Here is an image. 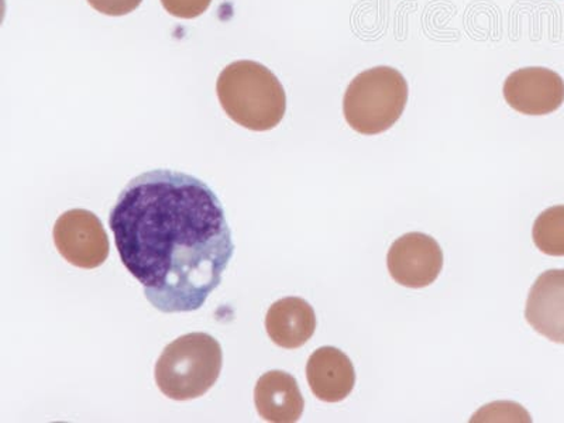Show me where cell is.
Here are the masks:
<instances>
[{"instance_id":"6da1fadb","label":"cell","mask_w":564,"mask_h":423,"mask_svg":"<svg viewBox=\"0 0 564 423\" xmlns=\"http://www.w3.org/2000/svg\"><path fill=\"white\" fill-rule=\"evenodd\" d=\"M109 226L123 265L163 314L203 308L235 254L218 195L176 171H148L130 181Z\"/></svg>"},{"instance_id":"7a4b0ae2","label":"cell","mask_w":564,"mask_h":423,"mask_svg":"<svg viewBox=\"0 0 564 423\" xmlns=\"http://www.w3.org/2000/svg\"><path fill=\"white\" fill-rule=\"evenodd\" d=\"M216 93L226 115L241 128L267 132L284 119L285 90L263 64L247 59L231 63L221 70Z\"/></svg>"},{"instance_id":"3957f363","label":"cell","mask_w":564,"mask_h":423,"mask_svg":"<svg viewBox=\"0 0 564 423\" xmlns=\"http://www.w3.org/2000/svg\"><path fill=\"white\" fill-rule=\"evenodd\" d=\"M221 367L224 351L219 341L204 332H194L165 347L155 362V382L170 400H196L216 384Z\"/></svg>"},{"instance_id":"277c9868","label":"cell","mask_w":564,"mask_h":423,"mask_svg":"<svg viewBox=\"0 0 564 423\" xmlns=\"http://www.w3.org/2000/svg\"><path fill=\"white\" fill-rule=\"evenodd\" d=\"M406 79L391 67L365 70L351 80L344 99L346 122L357 133L375 135L391 129L408 102Z\"/></svg>"},{"instance_id":"5b68a950","label":"cell","mask_w":564,"mask_h":423,"mask_svg":"<svg viewBox=\"0 0 564 423\" xmlns=\"http://www.w3.org/2000/svg\"><path fill=\"white\" fill-rule=\"evenodd\" d=\"M53 238L58 253L78 269H98L108 260L109 238L102 221L93 212H65L55 221Z\"/></svg>"},{"instance_id":"8992f818","label":"cell","mask_w":564,"mask_h":423,"mask_svg":"<svg viewBox=\"0 0 564 423\" xmlns=\"http://www.w3.org/2000/svg\"><path fill=\"white\" fill-rule=\"evenodd\" d=\"M387 265L398 284L408 289H425L441 274L443 251L431 236L408 234L392 243Z\"/></svg>"},{"instance_id":"52a82bcc","label":"cell","mask_w":564,"mask_h":423,"mask_svg":"<svg viewBox=\"0 0 564 423\" xmlns=\"http://www.w3.org/2000/svg\"><path fill=\"white\" fill-rule=\"evenodd\" d=\"M503 98L517 112L543 116L564 102V80L555 70L529 67L516 70L503 84Z\"/></svg>"},{"instance_id":"ba28073f","label":"cell","mask_w":564,"mask_h":423,"mask_svg":"<svg viewBox=\"0 0 564 423\" xmlns=\"http://www.w3.org/2000/svg\"><path fill=\"white\" fill-rule=\"evenodd\" d=\"M525 317L538 334L564 345V270L539 275L529 291Z\"/></svg>"},{"instance_id":"9c48e42d","label":"cell","mask_w":564,"mask_h":423,"mask_svg":"<svg viewBox=\"0 0 564 423\" xmlns=\"http://www.w3.org/2000/svg\"><path fill=\"white\" fill-rule=\"evenodd\" d=\"M311 391L324 402H340L351 394L356 371L344 351L336 347H321L312 352L306 365Z\"/></svg>"},{"instance_id":"30bf717a","label":"cell","mask_w":564,"mask_h":423,"mask_svg":"<svg viewBox=\"0 0 564 423\" xmlns=\"http://www.w3.org/2000/svg\"><path fill=\"white\" fill-rule=\"evenodd\" d=\"M254 404L259 415L273 423L299 422L305 408L299 382L280 370L265 372L257 381Z\"/></svg>"},{"instance_id":"8fae6325","label":"cell","mask_w":564,"mask_h":423,"mask_svg":"<svg viewBox=\"0 0 564 423\" xmlns=\"http://www.w3.org/2000/svg\"><path fill=\"white\" fill-rule=\"evenodd\" d=\"M265 329L270 339L282 349H300L315 334V311L308 302L296 296L282 299L267 312Z\"/></svg>"},{"instance_id":"7c38bea8","label":"cell","mask_w":564,"mask_h":423,"mask_svg":"<svg viewBox=\"0 0 564 423\" xmlns=\"http://www.w3.org/2000/svg\"><path fill=\"white\" fill-rule=\"evenodd\" d=\"M532 236L542 253L564 257V205L542 212L533 225Z\"/></svg>"},{"instance_id":"4fadbf2b","label":"cell","mask_w":564,"mask_h":423,"mask_svg":"<svg viewBox=\"0 0 564 423\" xmlns=\"http://www.w3.org/2000/svg\"><path fill=\"white\" fill-rule=\"evenodd\" d=\"M170 14L180 19H195L204 14L212 0H161Z\"/></svg>"},{"instance_id":"5bb4252c","label":"cell","mask_w":564,"mask_h":423,"mask_svg":"<svg viewBox=\"0 0 564 423\" xmlns=\"http://www.w3.org/2000/svg\"><path fill=\"white\" fill-rule=\"evenodd\" d=\"M143 0H88L90 7L108 17H124L134 12Z\"/></svg>"}]
</instances>
